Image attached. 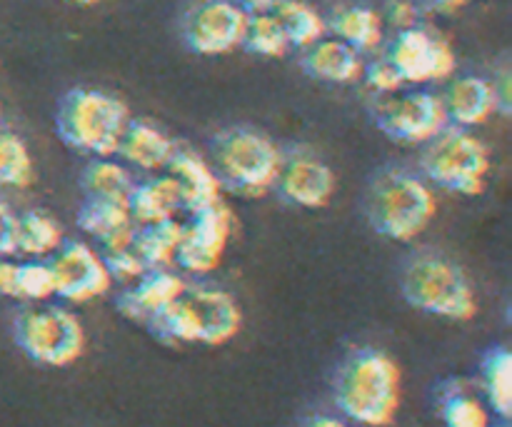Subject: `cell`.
I'll return each mask as SVG.
<instances>
[{"label":"cell","instance_id":"1","mask_svg":"<svg viewBox=\"0 0 512 427\" xmlns=\"http://www.w3.org/2000/svg\"><path fill=\"white\" fill-rule=\"evenodd\" d=\"M243 313L230 293L218 288H185L173 303L148 323L165 343L225 345L238 335Z\"/></svg>","mask_w":512,"mask_h":427},{"label":"cell","instance_id":"2","mask_svg":"<svg viewBox=\"0 0 512 427\" xmlns=\"http://www.w3.org/2000/svg\"><path fill=\"white\" fill-rule=\"evenodd\" d=\"M128 123V105L118 95L93 88H73L55 110L60 140L93 158H113Z\"/></svg>","mask_w":512,"mask_h":427},{"label":"cell","instance_id":"3","mask_svg":"<svg viewBox=\"0 0 512 427\" xmlns=\"http://www.w3.org/2000/svg\"><path fill=\"white\" fill-rule=\"evenodd\" d=\"M335 403L350 420L388 427L400 408V370L385 353L365 350L348 360L335 383Z\"/></svg>","mask_w":512,"mask_h":427},{"label":"cell","instance_id":"4","mask_svg":"<svg viewBox=\"0 0 512 427\" xmlns=\"http://www.w3.org/2000/svg\"><path fill=\"white\" fill-rule=\"evenodd\" d=\"M438 200L418 175L390 168L375 178L368 195V220L375 233L395 243H410L435 218Z\"/></svg>","mask_w":512,"mask_h":427},{"label":"cell","instance_id":"5","mask_svg":"<svg viewBox=\"0 0 512 427\" xmlns=\"http://www.w3.org/2000/svg\"><path fill=\"white\" fill-rule=\"evenodd\" d=\"M220 185L243 198H260L275 188L283 153L268 135L250 128H228L210 143Z\"/></svg>","mask_w":512,"mask_h":427},{"label":"cell","instance_id":"6","mask_svg":"<svg viewBox=\"0 0 512 427\" xmlns=\"http://www.w3.org/2000/svg\"><path fill=\"white\" fill-rule=\"evenodd\" d=\"M423 175L430 183L460 195H480L488 185L493 163L483 140L475 138L473 130L445 125L433 140L425 143Z\"/></svg>","mask_w":512,"mask_h":427},{"label":"cell","instance_id":"7","mask_svg":"<svg viewBox=\"0 0 512 427\" xmlns=\"http://www.w3.org/2000/svg\"><path fill=\"white\" fill-rule=\"evenodd\" d=\"M403 293L413 308L450 320H470L478 310L468 278L443 255H420L405 268Z\"/></svg>","mask_w":512,"mask_h":427},{"label":"cell","instance_id":"8","mask_svg":"<svg viewBox=\"0 0 512 427\" xmlns=\"http://www.w3.org/2000/svg\"><path fill=\"white\" fill-rule=\"evenodd\" d=\"M15 343L35 363L65 368L83 355L85 330L70 310L43 305V308H28L18 315Z\"/></svg>","mask_w":512,"mask_h":427},{"label":"cell","instance_id":"9","mask_svg":"<svg viewBox=\"0 0 512 427\" xmlns=\"http://www.w3.org/2000/svg\"><path fill=\"white\" fill-rule=\"evenodd\" d=\"M373 120L390 140L405 145H425L448 125L443 100L428 90L380 95Z\"/></svg>","mask_w":512,"mask_h":427},{"label":"cell","instance_id":"10","mask_svg":"<svg viewBox=\"0 0 512 427\" xmlns=\"http://www.w3.org/2000/svg\"><path fill=\"white\" fill-rule=\"evenodd\" d=\"M383 58L398 70L403 83H440L455 73L453 45L423 25L398 30Z\"/></svg>","mask_w":512,"mask_h":427},{"label":"cell","instance_id":"11","mask_svg":"<svg viewBox=\"0 0 512 427\" xmlns=\"http://www.w3.org/2000/svg\"><path fill=\"white\" fill-rule=\"evenodd\" d=\"M235 220L228 205L223 200L208 205L190 215L188 223H183V235H180L175 263L193 275L213 273L228 250L230 238H233Z\"/></svg>","mask_w":512,"mask_h":427},{"label":"cell","instance_id":"12","mask_svg":"<svg viewBox=\"0 0 512 427\" xmlns=\"http://www.w3.org/2000/svg\"><path fill=\"white\" fill-rule=\"evenodd\" d=\"M53 275V295L70 303H88L100 298L113 285L103 255L85 243H63L48 260Z\"/></svg>","mask_w":512,"mask_h":427},{"label":"cell","instance_id":"13","mask_svg":"<svg viewBox=\"0 0 512 427\" xmlns=\"http://www.w3.org/2000/svg\"><path fill=\"white\" fill-rule=\"evenodd\" d=\"M248 15L233 0H200L183 20V38L200 55H225L243 43Z\"/></svg>","mask_w":512,"mask_h":427},{"label":"cell","instance_id":"14","mask_svg":"<svg viewBox=\"0 0 512 427\" xmlns=\"http://www.w3.org/2000/svg\"><path fill=\"white\" fill-rule=\"evenodd\" d=\"M275 190L280 198L298 208H325L333 200L335 175L315 155H293V158H283Z\"/></svg>","mask_w":512,"mask_h":427},{"label":"cell","instance_id":"15","mask_svg":"<svg viewBox=\"0 0 512 427\" xmlns=\"http://www.w3.org/2000/svg\"><path fill=\"white\" fill-rule=\"evenodd\" d=\"M188 288L180 275H175L170 268L148 270L143 278L135 280L128 290L118 298V310L125 318L135 323L148 325L160 310L168 308L183 290Z\"/></svg>","mask_w":512,"mask_h":427},{"label":"cell","instance_id":"16","mask_svg":"<svg viewBox=\"0 0 512 427\" xmlns=\"http://www.w3.org/2000/svg\"><path fill=\"white\" fill-rule=\"evenodd\" d=\"M165 173L173 175L175 183H178L180 195H183V210L185 213H198V210L208 208V205L223 200L220 190L218 175H215L213 165L198 155L195 150L188 148H175L173 158H170Z\"/></svg>","mask_w":512,"mask_h":427},{"label":"cell","instance_id":"17","mask_svg":"<svg viewBox=\"0 0 512 427\" xmlns=\"http://www.w3.org/2000/svg\"><path fill=\"white\" fill-rule=\"evenodd\" d=\"M303 50L305 53L300 58V65L310 78L333 85L358 83L363 78V55L343 40L320 38Z\"/></svg>","mask_w":512,"mask_h":427},{"label":"cell","instance_id":"18","mask_svg":"<svg viewBox=\"0 0 512 427\" xmlns=\"http://www.w3.org/2000/svg\"><path fill=\"white\" fill-rule=\"evenodd\" d=\"M440 100H443L448 123L465 130L488 123L490 115L495 113L493 85H490V80L478 78V75L455 78Z\"/></svg>","mask_w":512,"mask_h":427},{"label":"cell","instance_id":"19","mask_svg":"<svg viewBox=\"0 0 512 427\" xmlns=\"http://www.w3.org/2000/svg\"><path fill=\"white\" fill-rule=\"evenodd\" d=\"M175 148H178V143H173L163 130L143 123V120L130 118L115 155H120L125 163L143 170V173H160V170L168 168Z\"/></svg>","mask_w":512,"mask_h":427},{"label":"cell","instance_id":"20","mask_svg":"<svg viewBox=\"0 0 512 427\" xmlns=\"http://www.w3.org/2000/svg\"><path fill=\"white\" fill-rule=\"evenodd\" d=\"M183 210V195L173 175H153L135 183L130 195V215L135 225H153L173 220Z\"/></svg>","mask_w":512,"mask_h":427},{"label":"cell","instance_id":"21","mask_svg":"<svg viewBox=\"0 0 512 427\" xmlns=\"http://www.w3.org/2000/svg\"><path fill=\"white\" fill-rule=\"evenodd\" d=\"M328 30L363 55L383 45L385 20L378 10L365 8V5H348L330 18Z\"/></svg>","mask_w":512,"mask_h":427},{"label":"cell","instance_id":"22","mask_svg":"<svg viewBox=\"0 0 512 427\" xmlns=\"http://www.w3.org/2000/svg\"><path fill=\"white\" fill-rule=\"evenodd\" d=\"M0 295L15 300H48L53 295V275L48 263L30 260V263H13L0 258Z\"/></svg>","mask_w":512,"mask_h":427},{"label":"cell","instance_id":"23","mask_svg":"<svg viewBox=\"0 0 512 427\" xmlns=\"http://www.w3.org/2000/svg\"><path fill=\"white\" fill-rule=\"evenodd\" d=\"M88 200H110V203H128L133 195L135 180L125 165L115 163L113 158H93L83 170L80 178Z\"/></svg>","mask_w":512,"mask_h":427},{"label":"cell","instance_id":"24","mask_svg":"<svg viewBox=\"0 0 512 427\" xmlns=\"http://www.w3.org/2000/svg\"><path fill=\"white\" fill-rule=\"evenodd\" d=\"M180 235H183V223L175 218L153 225H138L135 228L133 248L145 263V268L163 270L175 263Z\"/></svg>","mask_w":512,"mask_h":427},{"label":"cell","instance_id":"25","mask_svg":"<svg viewBox=\"0 0 512 427\" xmlns=\"http://www.w3.org/2000/svg\"><path fill=\"white\" fill-rule=\"evenodd\" d=\"M65 243L63 228L40 210L18 215L15 220V253L30 255L33 260L50 258Z\"/></svg>","mask_w":512,"mask_h":427},{"label":"cell","instance_id":"26","mask_svg":"<svg viewBox=\"0 0 512 427\" xmlns=\"http://www.w3.org/2000/svg\"><path fill=\"white\" fill-rule=\"evenodd\" d=\"M270 13L283 28L290 48H308L328 33V23L323 20V15L303 0H280Z\"/></svg>","mask_w":512,"mask_h":427},{"label":"cell","instance_id":"27","mask_svg":"<svg viewBox=\"0 0 512 427\" xmlns=\"http://www.w3.org/2000/svg\"><path fill=\"white\" fill-rule=\"evenodd\" d=\"M133 215H130L128 203H110V200H88L85 198L83 208L78 210V228L83 233L93 235L95 240H105L108 235L118 230L130 228Z\"/></svg>","mask_w":512,"mask_h":427},{"label":"cell","instance_id":"28","mask_svg":"<svg viewBox=\"0 0 512 427\" xmlns=\"http://www.w3.org/2000/svg\"><path fill=\"white\" fill-rule=\"evenodd\" d=\"M250 53L263 55V58H283L290 50L288 38H285L283 28L275 20L270 10L265 13H250L248 23H245L243 43Z\"/></svg>","mask_w":512,"mask_h":427},{"label":"cell","instance_id":"29","mask_svg":"<svg viewBox=\"0 0 512 427\" xmlns=\"http://www.w3.org/2000/svg\"><path fill=\"white\" fill-rule=\"evenodd\" d=\"M33 183V158L15 133L0 130V188L23 190Z\"/></svg>","mask_w":512,"mask_h":427},{"label":"cell","instance_id":"30","mask_svg":"<svg viewBox=\"0 0 512 427\" xmlns=\"http://www.w3.org/2000/svg\"><path fill=\"white\" fill-rule=\"evenodd\" d=\"M485 390L493 410L510 418L512 410V355L508 350H495L485 360Z\"/></svg>","mask_w":512,"mask_h":427},{"label":"cell","instance_id":"31","mask_svg":"<svg viewBox=\"0 0 512 427\" xmlns=\"http://www.w3.org/2000/svg\"><path fill=\"white\" fill-rule=\"evenodd\" d=\"M443 418L448 427H490V413L470 395H453L445 403Z\"/></svg>","mask_w":512,"mask_h":427},{"label":"cell","instance_id":"32","mask_svg":"<svg viewBox=\"0 0 512 427\" xmlns=\"http://www.w3.org/2000/svg\"><path fill=\"white\" fill-rule=\"evenodd\" d=\"M103 260L108 265L113 280H120V283H135V280L148 273V268L140 260V255L135 253L133 245L123 250H115V253H103Z\"/></svg>","mask_w":512,"mask_h":427},{"label":"cell","instance_id":"33","mask_svg":"<svg viewBox=\"0 0 512 427\" xmlns=\"http://www.w3.org/2000/svg\"><path fill=\"white\" fill-rule=\"evenodd\" d=\"M365 85H368L370 90H373L375 95H390V93H398V90H403V78L398 75V70L393 68V65L388 63L385 58H378L373 60V63H368L363 68V78Z\"/></svg>","mask_w":512,"mask_h":427},{"label":"cell","instance_id":"34","mask_svg":"<svg viewBox=\"0 0 512 427\" xmlns=\"http://www.w3.org/2000/svg\"><path fill=\"white\" fill-rule=\"evenodd\" d=\"M420 15H423V10H420V5L415 0H388V5H385V20L395 30L420 25Z\"/></svg>","mask_w":512,"mask_h":427},{"label":"cell","instance_id":"35","mask_svg":"<svg viewBox=\"0 0 512 427\" xmlns=\"http://www.w3.org/2000/svg\"><path fill=\"white\" fill-rule=\"evenodd\" d=\"M15 220L18 215L0 200V258L15 255Z\"/></svg>","mask_w":512,"mask_h":427},{"label":"cell","instance_id":"36","mask_svg":"<svg viewBox=\"0 0 512 427\" xmlns=\"http://www.w3.org/2000/svg\"><path fill=\"white\" fill-rule=\"evenodd\" d=\"M493 85V98H495V110H498L503 118H508L512 110V88H510V73H500V78Z\"/></svg>","mask_w":512,"mask_h":427},{"label":"cell","instance_id":"37","mask_svg":"<svg viewBox=\"0 0 512 427\" xmlns=\"http://www.w3.org/2000/svg\"><path fill=\"white\" fill-rule=\"evenodd\" d=\"M420 5L423 13H440V15H450L455 10L463 8L468 0H415Z\"/></svg>","mask_w":512,"mask_h":427},{"label":"cell","instance_id":"38","mask_svg":"<svg viewBox=\"0 0 512 427\" xmlns=\"http://www.w3.org/2000/svg\"><path fill=\"white\" fill-rule=\"evenodd\" d=\"M235 5L245 10V13H265V10H273L280 0H233Z\"/></svg>","mask_w":512,"mask_h":427},{"label":"cell","instance_id":"39","mask_svg":"<svg viewBox=\"0 0 512 427\" xmlns=\"http://www.w3.org/2000/svg\"><path fill=\"white\" fill-rule=\"evenodd\" d=\"M308 427H345V425L340 423V420H333V418H315Z\"/></svg>","mask_w":512,"mask_h":427},{"label":"cell","instance_id":"40","mask_svg":"<svg viewBox=\"0 0 512 427\" xmlns=\"http://www.w3.org/2000/svg\"><path fill=\"white\" fill-rule=\"evenodd\" d=\"M68 3H75V5H93V3H98V0H68Z\"/></svg>","mask_w":512,"mask_h":427},{"label":"cell","instance_id":"41","mask_svg":"<svg viewBox=\"0 0 512 427\" xmlns=\"http://www.w3.org/2000/svg\"><path fill=\"white\" fill-rule=\"evenodd\" d=\"M0 123H3V110H0Z\"/></svg>","mask_w":512,"mask_h":427}]
</instances>
